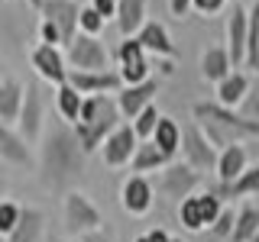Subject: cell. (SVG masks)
Wrapping results in <instances>:
<instances>
[{
	"label": "cell",
	"mask_w": 259,
	"mask_h": 242,
	"mask_svg": "<svg viewBox=\"0 0 259 242\" xmlns=\"http://www.w3.org/2000/svg\"><path fill=\"white\" fill-rule=\"evenodd\" d=\"M84 161H88V152L71 123L62 119L46 133L42 152H39V177H42L46 188L59 191L65 184L78 181L81 171H84Z\"/></svg>",
	"instance_id": "1"
},
{
	"label": "cell",
	"mask_w": 259,
	"mask_h": 242,
	"mask_svg": "<svg viewBox=\"0 0 259 242\" xmlns=\"http://www.w3.org/2000/svg\"><path fill=\"white\" fill-rule=\"evenodd\" d=\"M191 116H194V123L204 129L207 139L214 142L217 152L227 149V145H233V142H243V139L259 136V119H249L243 110L224 107V103L198 100L191 107Z\"/></svg>",
	"instance_id": "2"
},
{
	"label": "cell",
	"mask_w": 259,
	"mask_h": 242,
	"mask_svg": "<svg viewBox=\"0 0 259 242\" xmlns=\"http://www.w3.org/2000/svg\"><path fill=\"white\" fill-rule=\"evenodd\" d=\"M120 123H123V116H120L117 100H110V94H88L84 103H81V119L75 123V133L84 145V152L94 155V152H101L104 139Z\"/></svg>",
	"instance_id": "3"
},
{
	"label": "cell",
	"mask_w": 259,
	"mask_h": 242,
	"mask_svg": "<svg viewBox=\"0 0 259 242\" xmlns=\"http://www.w3.org/2000/svg\"><path fill=\"white\" fill-rule=\"evenodd\" d=\"M62 220H65V232L75 236V239H81L84 232L101 229V223H104L101 210H97L91 204V197L81 194V191H68L62 197Z\"/></svg>",
	"instance_id": "4"
},
{
	"label": "cell",
	"mask_w": 259,
	"mask_h": 242,
	"mask_svg": "<svg viewBox=\"0 0 259 242\" xmlns=\"http://www.w3.org/2000/svg\"><path fill=\"white\" fill-rule=\"evenodd\" d=\"M156 184H159V194L165 200H172V204H182L188 194H194L201 188V171H194L188 161H168L165 168H159L156 171Z\"/></svg>",
	"instance_id": "5"
},
{
	"label": "cell",
	"mask_w": 259,
	"mask_h": 242,
	"mask_svg": "<svg viewBox=\"0 0 259 242\" xmlns=\"http://www.w3.org/2000/svg\"><path fill=\"white\" fill-rule=\"evenodd\" d=\"M182 161H188V165L194 168V171H214L217 168V155L221 152L214 149V142L204 136V129H201L198 123H188L182 129Z\"/></svg>",
	"instance_id": "6"
},
{
	"label": "cell",
	"mask_w": 259,
	"mask_h": 242,
	"mask_svg": "<svg viewBox=\"0 0 259 242\" xmlns=\"http://www.w3.org/2000/svg\"><path fill=\"white\" fill-rule=\"evenodd\" d=\"M65 58H68L71 68H81V71H104L110 65V55L104 48L101 36H88V32H78L65 45Z\"/></svg>",
	"instance_id": "7"
},
{
	"label": "cell",
	"mask_w": 259,
	"mask_h": 242,
	"mask_svg": "<svg viewBox=\"0 0 259 242\" xmlns=\"http://www.w3.org/2000/svg\"><path fill=\"white\" fill-rule=\"evenodd\" d=\"M117 62H120V78L123 84H140V81L152 78V65H149V52L136 42V36H126L117 45Z\"/></svg>",
	"instance_id": "8"
},
{
	"label": "cell",
	"mask_w": 259,
	"mask_h": 242,
	"mask_svg": "<svg viewBox=\"0 0 259 242\" xmlns=\"http://www.w3.org/2000/svg\"><path fill=\"white\" fill-rule=\"evenodd\" d=\"M136 145H140V136H136V129H133V123H120L113 133L104 139V145H101V158H104V165L107 168H123V165H130L133 161V155H136Z\"/></svg>",
	"instance_id": "9"
},
{
	"label": "cell",
	"mask_w": 259,
	"mask_h": 242,
	"mask_svg": "<svg viewBox=\"0 0 259 242\" xmlns=\"http://www.w3.org/2000/svg\"><path fill=\"white\" fill-rule=\"evenodd\" d=\"M29 62H32V71H36L42 81H49V84L59 87V84L68 81V58H65L62 45H49V42L32 45Z\"/></svg>",
	"instance_id": "10"
},
{
	"label": "cell",
	"mask_w": 259,
	"mask_h": 242,
	"mask_svg": "<svg viewBox=\"0 0 259 242\" xmlns=\"http://www.w3.org/2000/svg\"><path fill=\"white\" fill-rule=\"evenodd\" d=\"M39 16L49 23H55L62 32V45H68L78 36V16H81V4L78 0H39Z\"/></svg>",
	"instance_id": "11"
},
{
	"label": "cell",
	"mask_w": 259,
	"mask_h": 242,
	"mask_svg": "<svg viewBox=\"0 0 259 242\" xmlns=\"http://www.w3.org/2000/svg\"><path fill=\"white\" fill-rule=\"evenodd\" d=\"M162 91V84L156 78H149V81H140V84H123L117 91V97H113V100H117V107H120V116L126 119H136V113H140L143 107H149L152 100H156V94Z\"/></svg>",
	"instance_id": "12"
},
{
	"label": "cell",
	"mask_w": 259,
	"mask_h": 242,
	"mask_svg": "<svg viewBox=\"0 0 259 242\" xmlns=\"http://www.w3.org/2000/svg\"><path fill=\"white\" fill-rule=\"evenodd\" d=\"M246 36H249V10L237 0L230 16H227V52H230L233 68L246 65Z\"/></svg>",
	"instance_id": "13"
},
{
	"label": "cell",
	"mask_w": 259,
	"mask_h": 242,
	"mask_svg": "<svg viewBox=\"0 0 259 242\" xmlns=\"http://www.w3.org/2000/svg\"><path fill=\"white\" fill-rule=\"evenodd\" d=\"M42 116H46L42 91H39L36 84H26V97H23V110H20V119H16V129H20V136L29 145L39 139V133H42V123H46Z\"/></svg>",
	"instance_id": "14"
},
{
	"label": "cell",
	"mask_w": 259,
	"mask_h": 242,
	"mask_svg": "<svg viewBox=\"0 0 259 242\" xmlns=\"http://www.w3.org/2000/svg\"><path fill=\"white\" fill-rule=\"evenodd\" d=\"M68 84H75L81 94H110V91H120L123 87V78L120 71H81V68H68Z\"/></svg>",
	"instance_id": "15"
},
{
	"label": "cell",
	"mask_w": 259,
	"mask_h": 242,
	"mask_svg": "<svg viewBox=\"0 0 259 242\" xmlns=\"http://www.w3.org/2000/svg\"><path fill=\"white\" fill-rule=\"evenodd\" d=\"M120 204L130 216H146L152 210V184L146 174H130L120 188Z\"/></svg>",
	"instance_id": "16"
},
{
	"label": "cell",
	"mask_w": 259,
	"mask_h": 242,
	"mask_svg": "<svg viewBox=\"0 0 259 242\" xmlns=\"http://www.w3.org/2000/svg\"><path fill=\"white\" fill-rule=\"evenodd\" d=\"M136 42L149 55H156V58H175L178 62V48L172 42V36H168V26L159 23V20H146L143 29L136 32Z\"/></svg>",
	"instance_id": "17"
},
{
	"label": "cell",
	"mask_w": 259,
	"mask_h": 242,
	"mask_svg": "<svg viewBox=\"0 0 259 242\" xmlns=\"http://www.w3.org/2000/svg\"><path fill=\"white\" fill-rule=\"evenodd\" d=\"M0 158L13 168H32V145L10 123H0Z\"/></svg>",
	"instance_id": "18"
},
{
	"label": "cell",
	"mask_w": 259,
	"mask_h": 242,
	"mask_svg": "<svg viewBox=\"0 0 259 242\" xmlns=\"http://www.w3.org/2000/svg\"><path fill=\"white\" fill-rule=\"evenodd\" d=\"M249 168V158H246V145L243 142H233L227 145V149H221V155H217V181L221 184H233L237 177Z\"/></svg>",
	"instance_id": "19"
},
{
	"label": "cell",
	"mask_w": 259,
	"mask_h": 242,
	"mask_svg": "<svg viewBox=\"0 0 259 242\" xmlns=\"http://www.w3.org/2000/svg\"><path fill=\"white\" fill-rule=\"evenodd\" d=\"M230 71H233V62H230V52H227V42L207 45L204 52H201V78H204L207 84L224 81Z\"/></svg>",
	"instance_id": "20"
},
{
	"label": "cell",
	"mask_w": 259,
	"mask_h": 242,
	"mask_svg": "<svg viewBox=\"0 0 259 242\" xmlns=\"http://www.w3.org/2000/svg\"><path fill=\"white\" fill-rule=\"evenodd\" d=\"M249 84H253V78H249L246 71L233 68L224 81H217V103L240 110V107H243V100H246V94H249Z\"/></svg>",
	"instance_id": "21"
},
{
	"label": "cell",
	"mask_w": 259,
	"mask_h": 242,
	"mask_svg": "<svg viewBox=\"0 0 259 242\" xmlns=\"http://www.w3.org/2000/svg\"><path fill=\"white\" fill-rule=\"evenodd\" d=\"M146 16H149V0H117V29L120 36H136L143 29Z\"/></svg>",
	"instance_id": "22"
},
{
	"label": "cell",
	"mask_w": 259,
	"mask_h": 242,
	"mask_svg": "<svg viewBox=\"0 0 259 242\" xmlns=\"http://www.w3.org/2000/svg\"><path fill=\"white\" fill-rule=\"evenodd\" d=\"M46 232V213L36 207H23L20 220H16L13 232L7 236V242H39Z\"/></svg>",
	"instance_id": "23"
},
{
	"label": "cell",
	"mask_w": 259,
	"mask_h": 242,
	"mask_svg": "<svg viewBox=\"0 0 259 242\" xmlns=\"http://www.w3.org/2000/svg\"><path fill=\"white\" fill-rule=\"evenodd\" d=\"M23 97H26V84H20L16 78L0 81V123H16L20 119Z\"/></svg>",
	"instance_id": "24"
},
{
	"label": "cell",
	"mask_w": 259,
	"mask_h": 242,
	"mask_svg": "<svg viewBox=\"0 0 259 242\" xmlns=\"http://www.w3.org/2000/svg\"><path fill=\"white\" fill-rule=\"evenodd\" d=\"M168 161H172V158H168L152 139H140V145H136V155H133V161H130V171H133V174H149V171L165 168Z\"/></svg>",
	"instance_id": "25"
},
{
	"label": "cell",
	"mask_w": 259,
	"mask_h": 242,
	"mask_svg": "<svg viewBox=\"0 0 259 242\" xmlns=\"http://www.w3.org/2000/svg\"><path fill=\"white\" fill-rule=\"evenodd\" d=\"M81 103H84V94H81L75 84L65 81V84L55 87V110H59V116L65 119V123L75 126L81 119Z\"/></svg>",
	"instance_id": "26"
},
{
	"label": "cell",
	"mask_w": 259,
	"mask_h": 242,
	"mask_svg": "<svg viewBox=\"0 0 259 242\" xmlns=\"http://www.w3.org/2000/svg\"><path fill=\"white\" fill-rule=\"evenodd\" d=\"M152 142H156L168 158H175L178 152H182V126H178L172 116L162 113L159 123H156V133H152Z\"/></svg>",
	"instance_id": "27"
},
{
	"label": "cell",
	"mask_w": 259,
	"mask_h": 242,
	"mask_svg": "<svg viewBox=\"0 0 259 242\" xmlns=\"http://www.w3.org/2000/svg\"><path fill=\"white\" fill-rule=\"evenodd\" d=\"M217 194H221L224 200L227 197L240 200V197H253V194H259V161H256V165H249L233 184H217Z\"/></svg>",
	"instance_id": "28"
},
{
	"label": "cell",
	"mask_w": 259,
	"mask_h": 242,
	"mask_svg": "<svg viewBox=\"0 0 259 242\" xmlns=\"http://www.w3.org/2000/svg\"><path fill=\"white\" fill-rule=\"evenodd\" d=\"M256 232H259V207L256 204H243L237 220H233L230 242H253Z\"/></svg>",
	"instance_id": "29"
},
{
	"label": "cell",
	"mask_w": 259,
	"mask_h": 242,
	"mask_svg": "<svg viewBox=\"0 0 259 242\" xmlns=\"http://www.w3.org/2000/svg\"><path fill=\"white\" fill-rule=\"evenodd\" d=\"M178 223H182V229H188V232H207V223H204V213H201L198 191L188 194V197L178 204Z\"/></svg>",
	"instance_id": "30"
},
{
	"label": "cell",
	"mask_w": 259,
	"mask_h": 242,
	"mask_svg": "<svg viewBox=\"0 0 259 242\" xmlns=\"http://www.w3.org/2000/svg\"><path fill=\"white\" fill-rule=\"evenodd\" d=\"M159 116H162V113H159V107H156V100H152L149 107H143L140 113H136V119H130V123H133V129H136V136H140V139H152Z\"/></svg>",
	"instance_id": "31"
},
{
	"label": "cell",
	"mask_w": 259,
	"mask_h": 242,
	"mask_svg": "<svg viewBox=\"0 0 259 242\" xmlns=\"http://www.w3.org/2000/svg\"><path fill=\"white\" fill-rule=\"evenodd\" d=\"M104 26H107V20H104V16L97 13L91 4H88V7H81V16H78V32H88V36H101Z\"/></svg>",
	"instance_id": "32"
},
{
	"label": "cell",
	"mask_w": 259,
	"mask_h": 242,
	"mask_svg": "<svg viewBox=\"0 0 259 242\" xmlns=\"http://www.w3.org/2000/svg\"><path fill=\"white\" fill-rule=\"evenodd\" d=\"M233 220H237V213L224 207V213L217 216V220H214V226L207 229L210 242H230V232H233Z\"/></svg>",
	"instance_id": "33"
},
{
	"label": "cell",
	"mask_w": 259,
	"mask_h": 242,
	"mask_svg": "<svg viewBox=\"0 0 259 242\" xmlns=\"http://www.w3.org/2000/svg\"><path fill=\"white\" fill-rule=\"evenodd\" d=\"M20 213H23V207L20 204H13V200H0V236H10L13 232V226H16V220H20Z\"/></svg>",
	"instance_id": "34"
},
{
	"label": "cell",
	"mask_w": 259,
	"mask_h": 242,
	"mask_svg": "<svg viewBox=\"0 0 259 242\" xmlns=\"http://www.w3.org/2000/svg\"><path fill=\"white\" fill-rule=\"evenodd\" d=\"M243 113H246L249 119H259V75L253 78V84H249V94H246V100H243Z\"/></svg>",
	"instance_id": "35"
},
{
	"label": "cell",
	"mask_w": 259,
	"mask_h": 242,
	"mask_svg": "<svg viewBox=\"0 0 259 242\" xmlns=\"http://www.w3.org/2000/svg\"><path fill=\"white\" fill-rule=\"evenodd\" d=\"M39 42H49V45H62V32L55 23L49 20H39Z\"/></svg>",
	"instance_id": "36"
},
{
	"label": "cell",
	"mask_w": 259,
	"mask_h": 242,
	"mask_svg": "<svg viewBox=\"0 0 259 242\" xmlns=\"http://www.w3.org/2000/svg\"><path fill=\"white\" fill-rule=\"evenodd\" d=\"M227 7V0H191V10L201 16H217Z\"/></svg>",
	"instance_id": "37"
},
{
	"label": "cell",
	"mask_w": 259,
	"mask_h": 242,
	"mask_svg": "<svg viewBox=\"0 0 259 242\" xmlns=\"http://www.w3.org/2000/svg\"><path fill=\"white\" fill-rule=\"evenodd\" d=\"M91 7H94V10L104 16V20L117 16V0H91Z\"/></svg>",
	"instance_id": "38"
},
{
	"label": "cell",
	"mask_w": 259,
	"mask_h": 242,
	"mask_svg": "<svg viewBox=\"0 0 259 242\" xmlns=\"http://www.w3.org/2000/svg\"><path fill=\"white\" fill-rule=\"evenodd\" d=\"M168 10H172V16L185 20V16L191 13V0H168Z\"/></svg>",
	"instance_id": "39"
},
{
	"label": "cell",
	"mask_w": 259,
	"mask_h": 242,
	"mask_svg": "<svg viewBox=\"0 0 259 242\" xmlns=\"http://www.w3.org/2000/svg\"><path fill=\"white\" fill-rule=\"evenodd\" d=\"M78 242H113L110 232H104V229H94V232H84Z\"/></svg>",
	"instance_id": "40"
},
{
	"label": "cell",
	"mask_w": 259,
	"mask_h": 242,
	"mask_svg": "<svg viewBox=\"0 0 259 242\" xmlns=\"http://www.w3.org/2000/svg\"><path fill=\"white\" fill-rule=\"evenodd\" d=\"M133 242H152V236H149V232H143V236H136Z\"/></svg>",
	"instance_id": "41"
},
{
	"label": "cell",
	"mask_w": 259,
	"mask_h": 242,
	"mask_svg": "<svg viewBox=\"0 0 259 242\" xmlns=\"http://www.w3.org/2000/svg\"><path fill=\"white\" fill-rule=\"evenodd\" d=\"M4 194H7V181L0 177V200H4Z\"/></svg>",
	"instance_id": "42"
},
{
	"label": "cell",
	"mask_w": 259,
	"mask_h": 242,
	"mask_svg": "<svg viewBox=\"0 0 259 242\" xmlns=\"http://www.w3.org/2000/svg\"><path fill=\"white\" fill-rule=\"evenodd\" d=\"M26 4H29V7H32V10H36V7H39V0H26Z\"/></svg>",
	"instance_id": "43"
},
{
	"label": "cell",
	"mask_w": 259,
	"mask_h": 242,
	"mask_svg": "<svg viewBox=\"0 0 259 242\" xmlns=\"http://www.w3.org/2000/svg\"><path fill=\"white\" fill-rule=\"evenodd\" d=\"M172 242H185V239H178V236H172Z\"/></svg>",
	"instance_id": "44"
},
{
	"label": "cell",
	"mask_w": 259,
	"mask_h": 242,
	"mask_svg": "<svg viewBox=\"0 0 259 242\" xmlns=\"http://www.w3.org/2000/svg\"><path fill=\"white\" fill-rule=\"evenodd\" d=\"M253 242H259V232H256V239H253Z\"/></svg>",
	"instance_id": "45"
},
{
	"label": "cell",
	"mask_w": 259,
	"mask_h": 242,
	"mask_svg": "<svg viewBox=\"0 0 259 242\" xmlns=\"http://www.w3.org/2000/svg\"><path fill=\"white\" fill-rule=\"evenodd\" d=\"M0 242H7V239H4V236H0Z\"/></svg>",
	"instance_id": "46"
},
{
	"label": "cell",
	"mask_w": 259,
	"mask_h": 242,
	"mask_svg": "<svg viewBox=\"0 0 259 242\" xmlns=\"http://www.w3.org/2000/svg\"><path fill=\"white\" fill-rule=\"evenodd\" d=\"M233 4H237V0H233Z\"/></svg>",
	"instance_id": "47"
},
{
	"label": "cell",
	"mask_w": 259,
	"mask_h": 242,
	"mask_svg": "<svg viewBox=\"0 0 259 242\" xmlns=\"http://www.w3.org/2000/svg\"><path fill=\"white\" fill-rule=\"evenodd\" d=\"M55 242H59V239H55Z\"/></svg>",
	"instance_id": "48"
}]
</instances>
